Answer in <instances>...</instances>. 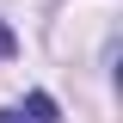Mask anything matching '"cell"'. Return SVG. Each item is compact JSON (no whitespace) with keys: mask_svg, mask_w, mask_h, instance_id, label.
<instances>
[{"mask_svg":"<svg viewBox=\"0 0 123 123\" xmlns=\"http://www.w3.org/2000/svg\"><path fill=\"white\" fill-rule=\"evenodd\" d=\"M0 123H55V98L49 92H31V98H18V105L0 111Z\"/></svg>","mask_w":123,"mask_h":123,"instance_id":"cell-1","label":"cell"},{"mask_svg":"<svg viewBox=\"0 0 123 123\" xmlns=\"http://www.w3.org/2000/svg\"><path fill=\"white\" fill-rule=\"evenodd\" d=\"M12 49H18V37H12V31H6V25H0V62L12 55Z\"/></svg>","mask_w":123,"mask_h":123,"instance_id":"cell-2","label":"cell"}]
</instances>
